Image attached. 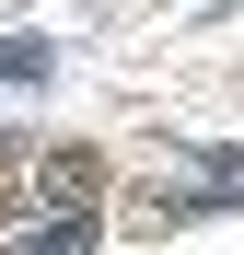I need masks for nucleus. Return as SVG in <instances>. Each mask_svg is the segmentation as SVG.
<instances>
[{
    "label": "nucleus",
    "instance_id": "1",
    "mask_svg": "<svg viewBox=\"0 0 244 255\" xmlns=\"http://www.w3.org/2000/svg\"><path fill=\"white\" fill-rule=\"evenodd\" d=\"M93 186H105L93 151H58V162H47V197H93Z\"/></svg>",
    "mask_w": 244,
    "mask_h": 255
}]
</instances>
